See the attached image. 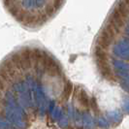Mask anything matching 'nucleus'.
Returning a JSON list of instances; mask_svg holds the SVG:
<instances>
[{"label": "nucleus", "instance_id": "f257e3e1", "mask_svg": "<svg viewBox=\"0 0 129 129\" xmlns=\"http://www.w3.org/2000/svg\"><path fill=\"white\" fill-rule=\"evenodd\" d=\"M114 52L117 56L129 59V40H123L114 46Z\"/></svg>", "mask_w": 129, "mask_h": 129}, {"label": "nucleus", "instance_id": "f03ea898", "mask_svg": "<svg viewBox=\"0 0 129 129\" xmlns=\"http://www.w3.org/2000/svg\"><path fill=\"white\" fill-rule=\"evenodd\" d=\"M114 67L116 69V71L129 72V64L121 60H114Z\"/></svg>", "mask_w": 129, "mask_h": 129}, {"label": "nucleus", "instance_id": "7ed1b4c3", "mask_svg": "<svg viewBox=\"0 0 129 129\" xmlns=\"http://www.w3.org/2000/svg\"><path fill=\"white\" fill-rule=\"evenodd\" d=\"M108 117L110 118L111 121L115 123H118L121 121L122 119V115L119 111H112L110 113H108Z\"/></svg>", "mask_w": 129, "mask_h": 129}, {"label": "nucleus", "instance_id": "20e7f679", "mask_svg": "<svg viewBox=\"0 0 129 129\" xmlns=\"http://www.w3.org/2000/svg\"><path fill=\"white\" fill-rule=\"evenodd\" d=\"M84 121H85V124L87 126V128H92L93 127V121H92V118L90 117V116L88 115H85L84 116Z\"/></svg>", "mask_w": 129, "mask_h": 129}, {"label": "nucleus", "instance_id": "39448f33", "mask_svg": "<svg viewBox=\"0 0 129 129\" xmlns=\"http://www.w3.org/2000/svg\"><path fill=\"white\" fill-rule=\"evenodd\" d=\"M98 124H99V126L102 127V128H108V127H109L108 121H107L105 118H103V117H100V118L98 119Z\"/></svg>", "mask_w": 129, "mask_h": 129}, {"label": "nucleus", "instance_id": "423d86ee", "mask_svg": "<svg viewBox=\"0 0 129 129\" xmlns=\"http://www.w3.org/2000/svg\"><path fill=\"white\" fill-rule=\"evenodd\" d=\"M120 85L125 91L129 92V81L128 80H122L120 82Z\"/></svg>", "mask_w": 129, "mask_h": 129}, {"label": "nucleus", "instance_id": "0eeeda50", "mask_svg": "<svg viewBox=\"0 0 129 129\" xmlns=\"http://www.w3.org/2000/svg\"><path fill=\"white\" fill-rule=\"evenodd\" d=\"M116 74H117V75H118L120 78H122L123 80H128V81H129V73H128V72L116 71Z\"/></svg>", "mask_w": 129, "mask_h": 129}, {"label": "nucleus", "instance_id": "6e6552de", "mask_svg": "<svg viewBox=\"0 0 129 129\" xmlns=\"http://www.w3.org/2000/svg\"><path fill=\"white\" fill-rule=\"evenodd\" d=\"M123 110L125 113H129V98H125L123 101Z\"/></svg>", "mask_w": 129, "mask_h": 129}, {"label": "nucleus", "instance_id": "1a4fd4ad", "mask_svg": "<svg viewBox=\"0 0 129 129\" xmlns=\"http://www.w3.org/2000/svg\"><path fill=\"white\" fill-rule=\"evenodd\" d=\"M126 34H127V36H128V39H129V27L126 29Z\"/></svg>", "mask_w": 129, "mask_h": 129}, {"label": "nucleus", "instance_id": "9d476101", "mask_svg": "<svg viewBox=\"0 0 129 129\" xmlns=\"http://www.w3.org/2000/svg\"><path fill=\"white\" fill-rule=\"evenodd\" d=\"M28 1H29V0H28Z\"/></svg>", "mask_w": 129, "mask_h": 129}]
</instances>
